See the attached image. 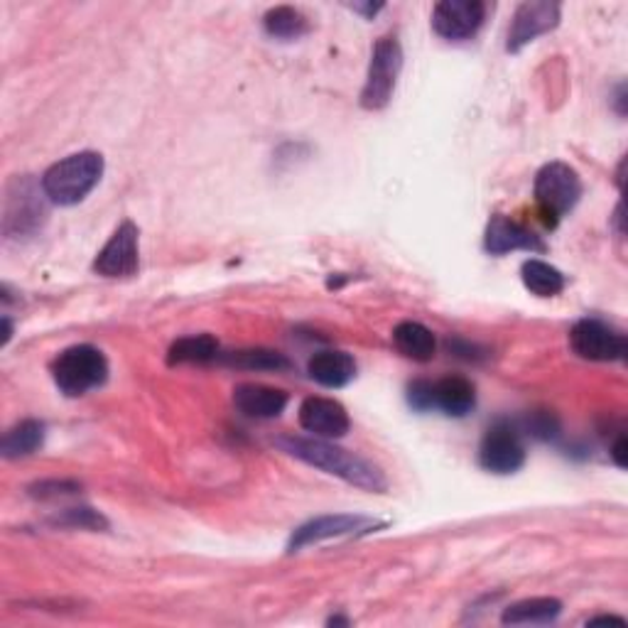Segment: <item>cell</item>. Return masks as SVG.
<instances>
[{"mask_svg":"<svg viewBox=\"0 0 628 628\" xmlns=\"http://www.w3.org/2000/svg\"><path fill=\"white\" fill-rule=\"evenodd\" d=\"M275 445L281 447L285 454L295 457V460L310 464L315 470H322L327 474L344 478L346 484L366 488V491L383 494L388 488L386 474L378 470L374 462H368L366 457H358L344 450V447H336L329 440H319V437L312 440V437L291 435L275 440Z\"/></svg>","mask_w":628,"mask_h":628,"instance_id":"1","label":"cell"},{"mask_svg":"<svg viewBox=\"0 0 628 628\" xmlns=\"http://www.w3.org/2000/svg\"><path fill=\"white\" fill-rule=\"evenodd\" d=\"M104 175V157L92 151L59 159L43 175V192L49 202L74 206L94 192Z\"/></svg>","mask_w":628,"mask_h":628,"instance_id":"2","label":"cell"},{"mask_svg":"<svg viewBox=\"0 0 628 628\" xmlns=\"http://www.w3.org/2000/svg\"><path fill=\"white\" fill-rule=\"evenodd\" d=\"M52 378L59 391L69 398L86 395L94 388H102L108 378V362L102 348L92 344H76L64 348L55 358Z\"/></svg>","mask_w":628,"mask_h":628,"instance_id":"3","label":"cell"},{"mask_svg":"<svg viewBox=\"0 0 628 628\" xmlns=\"http://www.w3.org/2000/svg\"><path fill=\"white\" fill-rule=\"evenodd\" d=\"M535 202L541 209L543 222L555 228L562 216L577 206L582 197V179L570 165L547 163L535 175Z\"/></svg>","mask_w":628,"mask_h":628,"instance_id":"4","label":"cell"},{"mask_svg":"<svg viewBox=\"0 0 628 628\" xmlns=\"http://www.w3.org/2000/svg\"><path fill=\"white\" fill-rule=\"evenodd\" d=\"M403 69V49L395 37H381L371 52L368 76L362 92V106L368 111L388 106Z\"/></svg>","mask_w":628,"mask_h":628,"instance_id":"5","label":"cell"},{"mask_svg":"<svg viewBox=\"0 0 628 628\" xmlns=\"http://www.w3.org/2000/svg\"><path fill=\"white\" fill-rule=\"evenodd\" d=\"M478 464L486 472L508 476L525 464V445L521 427L511 420H496L478 445Z\"/></svg>","mask_w":628,"mask_h":628,"instance_id":"6","label":"cell"},{"mask_svg":"<svg viewBox=\"0 0 628 628\" xmlns=\"http://www.w3.org/2000/svg\"><path fill=\"white\" fill-rule=\"evenodd\" d=\"M43 197L47 194L39 192L29 177L15 179V182L8 187L3 212V232L8 238L29 236L43 228L47 218V204Z\"/></svg>","mask_w":628,"mask_h":628,"instance_id":"7","label":"cell"},{"mask_svg":"<svg viewBox=\"0 0 628 628\" xmlns=\"http://www.w3.org/2000/svg\"><path fill=\"white\" fill-rule=\"evenodd\" d=\"M572 352L586 362H621L628 352L626 336L600 319H580L570 332Z\"/></svg>","mask_w":628,"mask_h":628,"instance_id":"8","label":"cell"},{"mask_svg":"<svg viewBox=\"0 0 628 628\" xmlns=\"http://www.w3.org/2000/svg\"><path fill=\"white\" fill-rule=\"evenodd\" d=\"M383 523L374 521V518L366 516H354V513H336V516H322L315 518V521L305 523L293 533L291 543H287V550L297 553L303 547H310L317 543L332 541V537H344V535H358V533H371L376 528H381Z\"/></svg>","mask_w":628,"mask_h":628,"instance_id":"9","label":"cell"},{"mask_svg":"<svg viewBox=\"0 0 628 628\" xmlns=\"http://www.w3.org/2000/svg\"><path fill=\"white\" fill-rule=\"evenodd\" d=\"M560 23V5L547 3V0H528L516 8L511 29H508V52H521V49L533 43L535 37H541Z\"/></svg>","mask_w":628,"mask_h":628,"instance_id":"10","label":"cell"},{"mask_svg":"<svg viewBox=\"0 0 628 628\" xmlns=\"http://www.w3.org/2000/svg\"><path fill=\"white\" fill-rule=\"evenodd\" d=\"M486 5L482 0H442L433 10V27L440 37L460 43L482 29Z\"/></svg>","mask_w":628,"mask_h":628,"instance_id":"11","label":"cell"},{"mask_svg":"<svg viewBox=\"0 0 628 628\" xmlns=\"http://www.w3.org/2000/svg\"><path fill=\"white\" fill-rule=\"evenodd\" d=\"M138 226L123 222L116 228L108 244L96 256L94 271L104 277H131L138 273L141 258H138Z\"/></svg>","mask_w":628,"mask_h":628,"instance_id":"12","label":"cell"},{"mask_svg":"<svg viewBox=\"0 0 628 628\" xmlns=\"http://www.w3.org/2000/svg\"><path fill=\"white\" fill-rule=\"evenodd\" d=\"M300 425L303 430L322 437V440H339L348 433L352 420H348L346 407L334 398L312 395L305 398L300 405Z\"/></svg>","mask_w":628,"mask_h":628,"instance_id":"13","label":"cell"},{"mask_svg":"<svg viewBox=\"0 0 628 628\" xmlns=\"http://www.w3.org/2000/svg\"><path fill=\"white\" fill-rule=\"evenodd\" d=\"M484 248L491 256H506L513 251H545V244L531 228L513 222L511 216L494 214L486 226Z\"/></svg>","mask_w":628,"mask_h":628,"instance_id":"14","label":"cell"},{"mask_svg":"<svg viewBox=\"0 0 628 628\" xmlns=\"http://www.w3.org/2000/svg\"><path fill=\"white\" fill-rule=\"evenodd\" d=\"M291 395L281 388L261 386V383H241L234 391V403L238 411L248 417H256V420H271V417L281 415Z\"/></svg>","mask_w":628,"mask_h":628,"instance_id":"15","label":"cell"},{"mask_svg":"<svg viewBox=\"0 0 628 628\" xmlns=\"http://www.w3.org/2000/svg\"><path fill=\"white\" fill-rule=\"evenodd\" d=\"M433 403L450 417H466L476 405V388L464 376H447L433 383Z\"/></svg>","mask_w":628,"mask_h":628,"instance_id":"16","label":"cell"},{"mask_svg":"<svg viewBox=\"0 0 628 628\" xmlns=\"http://www.w3.org/2000/svg\"><path fill=\"white\" fill-rule=\"evenodd\" d=\"M307 371H310V378L319 386L344 388L356 378V362L354 356H348L346 352H334V348H329V352H319L310 358Z\"/></svg>","mask_w":628,"mask_h":628,"instance_id":"17","label":"cell"},{"mask_svg":"<svg viewBox=\"0 0 628 628\" xmlns=\"http://www.w3.org/2000/svg\"><path fill=\"white\" fill-rule=\"evenodd\" d=\"M393 344L403 356L413 358V362H420V364L433 362L435 352H437L435 334L425 324L411 322V319L393 329Z\"/></svg>","mask_w":628,"mask_h":628,"instance_id":"18","label":"cell"},{"mask_svg":"<svg viewBox=\"0 0 628 628\" xmlns=\"http://www.w3.org/2000/svg\"><path fill=\"white\" fill-rule=\"evenodd\" d=\"M560 614H562L560 600H555V596H533V600H523L508 606L501 616V621L511 626L553 624Z\"/></svg>","mask_w":628,"mask_h":628,"instance_id":"19","label":"cell"},{"mask_svg":"<svg viewBox=\"0 0 628 628\" xmlns=\"http://www.w3.org/2000/svg\"><path fill=\"white\" fill-rule=\"evenodd\" d=\"M45 442V423L39 420H23L3 435L0 452L5 460H20V457L35 454Z\"/></svg>","mask_w":628,"mask_h":628,"instance_id":"20","label":"cell"},{"mask_svg":"<svg viewBox=\"0 0 628 628\" xmlns=\"http://www.w3.org/2000/svg\"><path fill=\"white\" fill-rule=\"evenodd\" d=\"M218 358V342L212 334H194V336H182L169 346L167 352V364L179 366V364H209Z\"/></svg>","mask_w":628,"mask_h":628,"instance_id":"21","label":"cell"},{"mask_svg":"<svg viewBox=\"0 0 628 628\" xmlns=\"http://www.w3.org/2000/svg\"><path fill=\"white\" fill-rule=\"evenodd\" d=\"M521 277H523V285L537 297H555L565 291V275L557 271L555 265L545 263V261H537V258H531V261H525L521 268Z\"/></svg>","mask_w":628,"mask_h":628,"instance_id":"22","label":"cell"},{"mask_svg":"<svg viewBox=\"0 0 628 628\" xmlns=\"http://www.w3.org/2000/svg\"><path fill=\"white\" fill-rule=\"evenodd\" d=\"M265 33L275 39H300L310 33V20H307L300 10L291 5H281L268 10L263 17Z\"/></svg>","mask_w":628,"mask_h":628,"instance_id":"23","label":"cell"},{"mask_svg":"<svg viewBox=\"0 0 628 628\" xmlns=\"http://www.w3.org/2000/svg\"><path fill=\"white\" fill-rule=\"evenodd\" d=\"M222 364L246 368V371H287L291 368L285 354L271 352V348H241V352L224 354Z\"/></svg>","mask_w":628,"mask_h":628,"instance_id":"24","label":"cell"},{"mask_svg":"<svg viewBox=\"0 0 628 628\" xmlns=\"http://www.w3.org/2000/svg\"><path fill=\"white\" fill-rule=\"evenodd\" d=\"M57 525H67V528H84V531H106L108 521L106 518L94 511V508H67L62 516L55 518Z\"/></svg>","mask_w":628,"mask_h":628,"instance_id":"25","label":"cell"},{"mask_svg":"<svg viewBox=\"0 0 628 628\" xmlns=\"http://www.w3.org/2000/svg\"><path fill=\"white\" fill-rule=\"evenodd\" d=\"M521 433L535 437V440L550 442V440H555V437H560V420H557V417L547 411H535L523 420Z\"/></svg>","mask_w":628,"mask_h":628,"instance_id":"26","label":"cell"},{"mask_svg":"<svg viewBox=\"0 0 628 628\" xmlns=\"http://www.w3.org/2000/svg\"><path fill=\"white\" fill-rule=\"evenodd\" d=\"M76 491H82V486H79L76 482H39L35 486H29V496L43 498V501H49V498L74 496Z\"/></svg>","mask_w":628,"mask_h":628,"instance_id":"27","label":"cell"},{"mask_svg":"<svg viewBox=\"0 0 628 628\" xmlns=\"http://www.w3.org/2000/svg\"><path fill=\"white\" fill-rule=\"evenodd\" d=\"M407 403H411L417 413L435 411L433 383L430 381H413L411 386H407Z\"/></svg>","mask_w":628,"mask_h":628,"instance_id":"28","label":"cell"},{"mask_svg":"<svg viewBox=\"0 0 628 628\" xmlns=\"http://www.w3.org/2000/svg\"><path fill=\"white\" fill-rule=\"evenodd\" d=\"M612 460L616 462V466H621V470L628 464V440H626L624 433L619 435V440H616L612 447Z\"/></svg>","mask_w":628,"mask_h":628,"instance_id":"29","label":"cell"},{"mask_svg":"<svg viewBox=\"0 0 628 628\" xmlns=\"http://www.w3.org/2000/svg\"><path fill=\"white\" fill-rule=\"evenodd\" d=\"M354 10H356V13H364L366 17H374V15L378 13V10H383V3H376V5H374V3H366V5H354Z\"/></svg>","mask_w":628,"mask_h":628,"instance_id":"30","label":"cell"},{"mask_svg":"<svg viewBox=\"0 0 628 628\" xmlns=\"http://www.w3.org/2000/svg\"><path fill=\"white\" fill-rule=\"evenodd\" d=\"M590 624H619V626H624L626 621L621 619V616H596V619H592Z\"/></svg>","mask_w":628,"mask_h":628,"instance_id":"31","label":"cell"},{"mask_svg":"<svg viewBox=\"0 0 628 628\" xmlns=\"http://www.w3.org/2000/svg\"><path fill=\"white\" fill-rule=\"evenodd\" d=\"M10 336H13V327H10V319L3 317V346L10 342Z\"/></svg>","mask_w":628,"mask_h":628,"instance_id":"32","label":"cell"}]
</instances>
